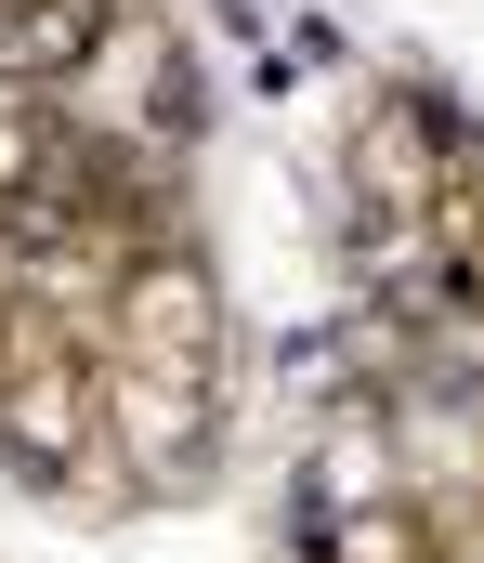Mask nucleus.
Instances as JSON below:
<instances>
[{
	"label": "nucleus",
	"mask_w": 484,
	"mask_h": 563,
	"mask_svg": "<svg viewBox=\"0 0 484 563\" xmlns=\"http://www.w3.org/2000/svg\"><path fill=\"white\" fill-rule=\"evenodd\" d=\"M92 26H105V0H0V66L13 79H53V66H79Z\"/></svg>",
	"instance_id": "obj_1"
}]
</instances>
